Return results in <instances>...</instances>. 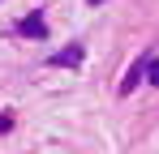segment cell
<instances>
[{
	"label": "cell",
	"instance_id": "7a4b0ae2",
	"mask_svg": "<svg viewBox=\"0 0 159 154\" xmlns=\"http://www.w3.org/2000/svg\"><path fill=\"white\" fill-rule=\"evenodd\" d=\"M82 56H86V51H82L78 43H69V47H60L56 56H48V64H56V69H78Z\"/></svg>",
	"mask_w": 159,
	"mask_h": 154
},
{
	"label": "cell",
	"instance_id": "277c9868",
	"mask_svg": "<svg viewBox=\"0 0 159 154\" xmlns=\"http://www.w3.org/2000/svg\"><path fill=\"white\" fill-rule=\"evenodd\" d=\"M146 77H151V86H159V56L155 51H146Z\"/></svg>",
	"mask_w": 159,
	"mask_h": 154
},
{
	"label": "cell",
	"instance_id": "8992f818",
	"mask_svg": "<svg viewBox=\"0 0 159 154\" xmlns=\"http://www.w3.org/2000/svg\"><path fill=\"white\" fill-rule=\"evenodd\" d=\"M90 4H103V0H90Z\"/></svg>",
	"mask_w": 159,
	"mask_h": 154
},
{
	"label": "cell",
	"instance_id": "3957f363",
	"mask_svg": "<svg viewBox=\"0 0 159 154\" xmlns=\"http://www.w3.org/2000/svg\"><path fill=\"white\" fill-rule=\"evenodd\" d=\"M142 73H146V56H142V60H138V64H133L129 73L120 77V86H116V90H120V94H129L133 86H138V77H142Z\"/></svg>",
	"mask_w": 159,
	"mask_h": 154
},
{
	"label": "cell",
	"instance_id": "6da1fadb",
	"mask_svg": "<svg viewBox=\"0 0 159 154\" xmlns=\"http://www.w3.org/2000/svg\"><path fill=\"white\" fill-rule=\"evenodd\" d=\"M13 30H17L22 39H43V34H48V22H43V13H26Z\"/></svg>",
	"mask_w": 159,
	"mask_h": 154
},
{
	"label": "cell",
	"instance_id": "5b68a950",
	"mask_svg": "<svg viewBox=\"0 0 159 154\" xmlns=\"http://www.w3.org/2000/svg\"><path fill=\"white\" fill-rule=\"evenodd\" d=\"M9 128H13V116H9V111H0V133H9Z\"/></svg>",
	"mask_w": 159,
	"mask_h": 154
}]
</instances>
